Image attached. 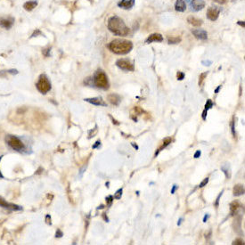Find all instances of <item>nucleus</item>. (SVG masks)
<instances>
[{"mask_svg": "<svg viewBox=\"0 0 245 245\" xmlns=\"http://www.w3.org/2000/svg\"><path fill=\"white\" fill-rule=\"evenodd\" d=\"M108 29L114 35L126 37L129 34V29L127 27L123 20L117 15L111 16L108 20Z\"/></svg>", "mask_w": 245, "mask_h": 245, "instance_id": "f257e3e1", "label": "nucleus"}, {"mask_svg": "<svg viewBox=\"0 0 245 245\" xmlns=\"http://www.w3.org/2000/svg\"><path fill=\"white\" fill-rule=\"evenodd\" d=\"M111 52L116 55H127L133 48V44L129 40L125 39H114L107 46Z\"/></svg>", "mask_w": 245, "mask_h": 245, "instance_id": "f03ea898", "label": "nucleus"}, {"mask_svg": "<svg viewBox=\"0 0 245 245\" xmlns=\"http://www.w3.org/2000/svg\"><path fill=\"white\" fill-rule=\"evenodd\" d=\"M92 82H93L95 87H96L98 88L104 89V90L108 89L109 86H110L108 77L105 74L104 71H103L102 70H98L95 73L93 79H92Z\"/></svg>", "mask_w": 245, "mask_h": 245, "instance_id": "7ed1b4c3", "label": "nucleus"}, {"mask_svg": "<svg viewBox=\"0 0 245 245\" xmlns=\"http://www.w3.org/2000/svg\"><path fill=\"white\" fill-rule=\"evenodd\" d=\"M6 143L13 150L17 151V152H23L26 149L24 143L15 136H7Z\"/></svg>", "mask_w": 245, "mask_h": 245, "instance_id": "20e7f679", "label": "nucleus"}, {"mask_svg": "<svg viewBox=\"0 0 245 245\" xmlns=\"http://www.w3.org/2000/svg\"><path fill=\"white\" fill-rule=\"evenodd\" d=\"M36 87L40 93L46 94L51 89V83H50L48 78L45 74H42L39 76V78L36 84Z\"/></svg>", "mask_w": 245, "mask_h": 245, "instance_id": "39448f33", "label": "nucleus"}, {"mask_svg": "<svg viewBox=\"0 0 245 245\" xmlns=\"http://www.w3.org/2000/svg\"><path fill=\"white\" fill-rule=\"evenodd\" d=\"M116 65L123 70L126 71H133L135 70V65L134 63L132 62L131 60L129 59H119L116 62Z\"/></svg>", "mask_w": 245, "mask_h": 245, "instance_id": "423d86ee", "label": "nucleus"}, {"mask_svg": "<svg viewBox=\"0 0 245 245\" xmlns=\"http://www.w3.org/2000/svg\"><path fill=\"white\" fill-rule=\"evenodd\" d=\"M186 2L193 12H199L205 7V2L203 0H186Z\"/></svg>", "mask_w": 245, "mask_h": 245, "instance_id": "0eeeda50", "label": "nucleus"}, {"mask_svg": "<svg viewBox=\"0 0 245 245\" xmlns=\"http://www.w3.org/2000/svg\"><path fill=\"white\" fill-rule=\"evenodd\" d=\"M219 13H220V9L217 6H211L208 9L207 11V18L210 21L214 22L218 20V16H219Z\"/></svg>", "mask_w": 245, "mask_h": 245, "instance_id": "6e6552de", "label": "nucleus"}, {"mask_svg": "<svg viewBox=\"0 0 245 245\" xmlns=\"http://www.w3.org/2000/svg\"><path fill=\"white\" fill-rule=\"evenodd\" d=\"M192 33L193 34L196 38L201 39V40H206L208 38V33L206 30L201 29H192Z\"/></svg>", "mask_w": 245, "mask_h": 245, "instance_id": "1a4fd4ad", "label": "nucleus"}, {"mask_svg": "<svg viewBox=\"0 0 245 245\" xmlns=\"http://www.w3.org/2000/svg\"><path fill=\"white\" fill-rule=\"evenodd\" d=\"M135 5V0H120L118 3V6L122 9L129 10Z\"/></svg>", "mask_w": 245, "mask_h": 245, "instance_id": "9d476101", "label": "nucleus"}, {"mask_svg": "<svg viewBox=\"0 0 245 245\" xmlns=\"http://www.w3.org/2000/svg\"><path fill=\"white\" fill-rule=\"evenodd\" d=\"M86 102L87 103H90L94 105H97V106H106L107 104L103 100L102 97H94V98H87L85 99Z\"/></svg>", "mask_w": 245, "mask_h": 245, "instance_id": "9b49d317", "label": "nucleus"}, {"mask_svg": "<svg viewBox=\"0 0 245 245\" xmlns=\"http://www.w3.org/2000/svg\"><path fill=\"white\" fill-rule=\"evenodd\" d=\"M0 207H3L8 210H21L22 208L20 206L14 205V204H10L8 202H6L3 198L0 197Z\"/></svg>", "mask_w": 245, "mask_h": 245, "instance_id": "f8f14e48", "label": "nucleus"}, {"mask_svg": "<svg viewBox=\"0 0 245 245\" xmlns=\"http://www.w3.org/2000/svg\"><path fill=\"white\" fill-rule=\"evenodd\" d=\"M163 40V37L161 34L160 33H154L150 35L146 40H145V43L147 44H150V43H152V42H161Z\"/></svg>", "mask_w": 245, "mask_h": 245, "instance_id": "ddd939ff", "label": "nucleus"}, {"mask_svg": "<svg viewBox=\"0 0 245 245\" xmlns=\"http://www.w3.org/2000/svg\"><path fill=\"white\" fill-rule=\"evenodd\" d=\"M14 20L13 18H0V26L8 29L14 24Z\"/></svg>", "mask_w": 245, "mask_h": 245, "instance_id": "4468645a", "label": "nucleus"}, {"mask_svg": "<svg viewBox=\"0 0 245 245\" xmlns=\"http://www.w3.org/2000/svg\"><path fill=\"white\" fill-rule=\"evenodd\" d=\"M175 9L177 12H181V13L185 12L186 9V1H184V0H177V2L175 4Z\"/></svg>", "mask_w": 245, "mask_h": 245, "instance_id": "2eb2a0df", "label": "nucleus"}, {"mask_svg": "<svg viewBox=\"0 0 245 245\" xmlns=\"http://www.w3.org/2000/svg\"><path fill=\"white\" fill-rule=\"evenodd\" d=\"M108 100L110 101V103L111 104H113V105H119V103H120V101H121V98H120V96H119V95H117V94H111V95H110L109 96H108Z\"/></svg>", "mask_w": 245, "mask_h": 245, "instance_id": "dca6fc26", "label": "nucleus"}, {"mask_svg": "<svg viewBox=\"0 0 245 245\" xmlns=\"http://www.w3.org/2000/svg\"><path fill=\"white\" fill-rule=\"evenodd\" d=\"M187 22L190 24H192V26H194V27H200L202 24L201 20H200V19H198V18H196L194 16H189L187 18Z\"/></svg>", "mask_w": 245, "mask_h": 245, "instance_id": "f3484780", "label": "nucleus"}, {"mask_svg": "<svg viewBox=\"0 0 245 245\" xmlns=\"http://www.w3.org/2000/svg\"><path fill=\"white\" fill-rule=\"evenodd\" d=\"M38 5V2L36 0H31V1H28L23 5V7L26 11H32V10Z\"/></svg>", "mask_w": 245, "mask_h": 245, "instance_id": "a211bd4d", "label": "nucleus"}, {"mask_svg": "<svg viewBox=\"0 0 245 245\" xmlns=\"http://www.w3.org/2000/svg\"><path fill=\"white\" fill-rule=\"evenodd\" d=\"M233 195L234 196H240L244 193V186L242 185H236L233 187Z\"/></svg>", "mask_w": 245, "mask_h": 245, "instance_id": "6ab92c4d", "label": "nucleus"}, {"mask_svg": "<svg viewBox=\"0 0 245 245\" xmlns=\"http://www.w3.org/2000/svg\"><path fill=\"white\" fill-rule=\"evenodd\" d=\"M239 207H241L240 205V202L235 201H233L230 204V212H231V215H234V213L237 211V210L239 209Z\"/></svg>", "mask_w": 245, "mask_h": 245, "instance_id": "aec40b11", "label": "nucleus"}, {"mask_svg": "<svg viewBox=\"0 0 245 245\" xmlns=\"http://www.w3.org/2000/svg\"><path fill=\"white\" fill-rule=\"evenodd\" d=\"M171 141H172V139H171L170 137H166V138H165L164 140H163V144H162V145H161V146H160V147L159 148V149H158V151L156 152V154H155V156H157V155H158V154H160V151H161L162 149L166 148V147H167V146H168V145H169L170 144V143H171Z\"/></svg>", "mask_w": 245, "mask_h": 245, "instance_id": "412c9836", "label": "nucleus"}, {"mask_svg": "<svg viewBox=\"0 0 245 245\" xmlns=\"http://www.w3.org/2000/svg\"><path fill=\"white\" fill-rule=\"evenodd\" d=\"M221 169H222V171L225 173V175H226V177H227V178H230L231 177V169H230V166L227 164H224L222 167H221Z\"/></svg>", "mask_w": 245, "mask_h": 245, "instance_id": "4be33fe9", "label": "nucleus"}, {"mask_svg": "<svg viewBox=\"0 0 245 245\" xmlns=\"http://www.w3.org/2000/svg\"><path fill=\"white\" fill-rule=\"evenodd\" d=\"M179 42H181V38H174V37H172V38H169V40H168V43L169 44V45H174V44H178Z\"/></svg>", "mask_w": 245, "mask_h": 245, "instance_id": "5701e85b", "label": "nucleus"}, {"mask_svg": "<svg viewBox=\"0 0 245 245\" xmlns=\"http://www.w3.org/2000/svg\"><path fill=\"white\" fill-rule=\"evenodd\" d=\"M207 75H208V72H203L200 75V77H199V86L202 85L203 81H204V79H205V78L207 77Z\"/></svg>", "mask_w": 245, "mask_h": 245, "instance_id": "b1692460", "label": "nucleus"}, {"mask_svg": "<svg viewBox=\"0 0 245 245\" xmlns=\"http://www.w3.org/2000/svg\"><path fill=\"white\" fill-rule=\"evenodd\" d=\"M134 111L136 112V114H138V115H140V114H143L144 113V110H143L141 107H139V106H136V107H134Z\"/></svg>", "mask_w": 245, "mask_h": 245, "instance_id": "393cba45", "label": "nucleus"}, {"mask_svg": "<svg viewBox=\"0 0 245 245\" xmlns=\"http://www.w3.org/2000/svg\"><path fill=\"white\" fill-rule=\"evenodd\" d=\"M121 196H122V189H119V190L116 192V193H115L114 198H115L116 200H119V199L121 198Z\"/></svg>", "mask_w": 245, "mask_h": 245, "instance_id": "a878e982", "label": "nucleus"}, {"mask_svg": "<svg viewBox=\"0 0 245 245\" xmlns=\"http://www.w3.org/2000/svg\"><path fill=\"white\" fill-rule=\"evenodd\" d=\"M211 107H213V103H212V101L211 100H208L207 101V103H206V104H205V110H209V109H210Z\"/></svg>", "mask_w": 245, "mask_h": 245, "instance_id": "bb28decb", "label": "nucleus"}, {"mask_svg": "<svg viewBox=\"0 0 245 245\" xmlns=\"http://www.w3.org/2000/svg\"><path fill=\"white\" fill-rule=\"evenodd\" d=\"M112 201H113V196L111 195H109L107 198H106V202H107V206H111V203H112Z\"/></svg>", "mask_w": 245, "mask_h": 245, "instance_id": "cd10ccee", "label": "nucleus"}, {"mask_svg": "<svg viewBox=\"0 0 245 245\" xmlns=\"http://www.w3.org/2000/svg\"><path fill=\"white\" fill-rule=\"evenodd\" d=\"M177 78L178 80H182L184 78H185V73L184 72H181V71H178L177 74Z\"/></svg>", "mask_w": 245, "mask_h": 245, "instance_id": "c85d7f7f", "label": "nucleus"}, {"mask_svg": "<svg viewBox=\"0 0 245 245\" xmlns=\"http://www.w3.org/2000/svg\"><path fill=\"white\" fill-rule=\"evenodd\" d=\"M223 192L224 191H222L220 193H219V195L218 196V198H217V201H216V202H215V206L218 208V205H219V201H220V198H221V196H222V194H223Z\"/></svg>", "mask_w": 245, "mask_h": 245, "instance_id": "c756f323", "label": "nucleus"}, {"mask_svg": "<svg viewBox=\"0 0 245 245\" xmlns=\"http://www.w3.org/2000/svg\"><path fill=\"white\" fill-rule=\"evenodd\" d=\"M208 183H209V178H208V177H206L205 179H204V180H203V181L200 184V186H200V187H203V186H205Z\"/></svg>", "mask_w": 245, "mask_h": 245, "instance_id": "7c9ffc66", "label": "nucleus"}, {"mask_svg": "<svg viewBox=\"0 0 245 245\" xmlns=\"http://www.w3.org/2000/svg\"><path fill=\"white\" fill-rule=\"evenodd\" d=\"M233 244L234 245H243L244 244V242H243V241H242V240H240V239H237V240H235V241H233Z\"/></svg>", "mask_w": 245, "mask_h": 245, "instance_id": "2f4dec72", "label": "nucleus"}, {"mask_svg": "<svg viewBox=\"0 0 245 245\" xmlns=\"http://www.w3.org/2000/svg\"><path fill=\"white\" fill-rule=\"evenodd\" d=\"M231 128H232V133H233V136H235V130H234V121L233 120L231 123Z\"/></svg>", "mask_w": 245, "mask_h": 245, "instance_id": "473e14b6", "label": "nucleus"}, {"mask_svg": "<svg viewBox=\"0 0 245 245\" xmlns=\"http://www.w3.org/2000/svg\"><path fill=\"white\" fill-rule=\"evenodd\" d=\"M214 1L218 4H219V5H224V4H226L228 0H214Z\"/></svg>", "mask_w": 245, "mask_h": 245, "instance_id": "72a5a7b5", "label": "nucleus"}, {"mask_svg": "<svg viewBox=\"0 0 245 245\" xmlns=\"http://www.w3.org/2000/svg\"><path fill=\"white\" fill-rule=\"evenodd\" d=\"M207 112H208V111H207V110H204V111H203V112H202V119H206Z\"/></svg>", "mask_w": 245, "mask_h": 245, "instance_id": "f704fd0d", "label": "nucleus"}, {"mask_svg": "<svg viewBox=\"0 0 245 245\" xmlns=\"http://www.w3.org/2000/svg\"><path fill=\"white\" fill-rule=\"evenodd\" d=\"M177 188H178V186H177V185L173 186V188L171 189V193H172V194H173V193H175V192H176V190H177Z\"/></svg>", "mask_w": 245, "mask_h": 245, "instance_id": "c9c22d12", "label": "nucleus"}, {"mask_svg": "<svg viewBox=\"0 0 245 245\" xmlns=\"http://www.w3.org/2000/svg\"><path fill=\"white\" fill-rule=\"evenodd\" d=\"M202 64L205 65V66H210L211 64V62H210V61H207V62H205V61H202Z\"/></svg>", "mask_w": 245, "mask_h": 245, "instance_id": "e433bc0d", "label": "nucleus"}, {"mask_svg": "<svg viewBox=\"0 0 245 245\" xmlns=\"http://www.w3.org/2000/svg\"><path fill=\"white\" fill-rule=\"evenodd\" d=\"M201 151H197V152H195V154H194V158H195V159L199 158V157L201 156Z\"/></svg>", "mask_w": 245, "mask_h": 245, "instance_id": "4c0bfd02", "label": "nucleus"}, {"mask_svg": "<svg viewBox=\"0 0 245 245\" xmlns=\"http://www.w3.org/2000/svg\"><path fill=\"white\" fill-rule=\"evenodd\" d=\"M110 117H111V119H112V123H113V124H115V125H119V124H120L119 122H118V121H117V120H116L115 119H113V118H112L111 116H110Z\"/></svg>", "mask_w": 245, "mask_h": 245, "instance_id": "58836bf2", "label": "nucleus"}, {"mask_svg": "<svg viewBox=\"0 0 245 245\" xmlns=\"http://www.w3.org/2000/svg\"><path fill=\"white\" fill-rule=\"evenodd\" d=\"M100 144H101V142H100V141H96V144H95V145H93V148H94V149L97 148V147H98V146L100 145Z\"/></svg>", "mask_w": 245, "mask_h": 245, "instance_id": "ea45409f", "label": "nucleus"}, {"mask_svg": "<svg viewBox=\"0 0 245 245\" xmlns=\"http://www.w3.org/2000/svg\"><path fill=\"white\" fill-rule=\"evenodd\" d=\"M62 236H63V233L61 232L60 230H58L56 232V237H62Z\"/></svg>", "mask_w": 245, "mask_h": 245, "instance_id": "a19ab883", "label": "nucleus"}, {"mask_svg": "<svg viewBox=\"0 0 245 245\" xmlns=\"http://www.w3.org/2000/svg\"><path fill=\"white\" fill-rule=\"evenodd\" d=\"M209 218H210V215H205V217H204V218H203V222H207Z\"/></svg>", "mask_w": 245, "mask_h": 245, "instance_id": "79ce46f5", "label": "nucleus"}, {"mask_svg": "<svg viewBox=\"0 0 245 245\" xmlns=\"http://www.w3.org/2000/svg\"><path fill=\"white\" fill-rule=\"evenodd\" d=\"M237 23H238V24H239L240 26H242V28H244V27H245V24H244V22H242H242L240 21V22H238Z\"/></svg>", "mask_w": 245, "mask_h": 245, "instance_id": "37998d69", "label": "nucleus"}, {"mask_svg": "<svg viewBox=\"0 0 245 245\" xmlns=\"http://www.w3.org/2000/svg\"><path fill=\"white\" fill-rule=\"evenodd\" d=\"M220 88H221V86H218V87L216 88V90H215V93H216V94H218V91H219V89H220Z\"/></svg>", "mask_w": 245, "mask_h": 245, "instance_id": "c03bdc74", "label": "nucleus"}, {"mask_svg": "<svg viewBox=\"0 0 245 245\" xmlns=\"http://www.w3.org/2000/svg\"><path fill=\"white\" fill-rule=\"evenodd\" d=\"M182 221H183V218H180V219L178 220V222H177V226H180L181 223H182Z\"/></svg>", "mask_w": 245, "mask_h": 245, "instance_id": "a18cd8bd", "label": "nucleus"}, {"mask_svg": "<svg viewBox=\"0 0 245 245\" xmlns=\"http://www.w3.org/2000/svg\"><path fill=\"white\" fill-rule=\"evenodd\" d=\"M132 145H133V147H134V148H136V150L138 149V146H137L136 145H135V144H133V143H132Z\"/></svg>", "mask_w": 245, "mask_h": 245, "instance_id": "49530a36", "label": "nucleus"}, {"mask_svg": "<svg viewBox=\"0 0 245 245\" xmlns=\"http://www.w3.org/2000/svg\"><path fill=\"white\" fill-rule=\"evenodd\" d=\"M104 205H101V206H99V207H98V209H104Z\"/></svg>", "mask_w": 245, "mask_h": 245, "instance_id": "de8ad7c7", "label": "nucleus"}, {"mask_svg": "<svg viewBox=\"0 0 245 245\" xmlns=\"http://www.w3.org/2000/svg\"><path fill=\"white\" fill-rule=\"evenodd\" d=\"M0 160H1V157H0ZM0 177H3V176H2V174H1V172H0Z\"/></svg>", "mask_w": 245, "mask_h": 245, "instance_id": "09e8293b", "label": "nucleus"}]
</instances>
